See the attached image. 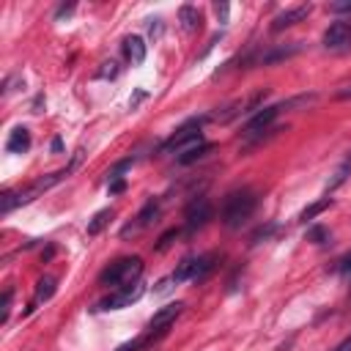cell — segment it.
I'll list each match as a JSON object with an SVG mask.
<instances>
[{
    "instance_id": "e0dca14e",
    "label": "cell",
    "mask_w": 351,
    "mask_h": 351,
    "mask_svg": "<svg viewBox=\"0 0 351 351\" xmlns=\"http://www.w3.org/2000/svg\"><path fill=\"white\" fill-rule=\"evenodd\" d=\"M178 16H181V25H184V30H195V27H200V11L195 8V5H181V11H178Z\"/></svg>"
},
{
    "instance_id": "d6a6232c",
    "label": "cell",
    "mask_w": 351,
    "mask_h": 351,
    "mask_svg": "<svg viewBox=\"0 0 351 351\" xmlns=\"http://www.w3.org/2000/svg\"><path fill=\"white\" fill-rule=\"evenodd\" d=\"M107 66H110V69H101V77H115V71H118L115 63H107Z\"/></svg>"
},
{
    "instance_id": "4316f807",
    "label": "cell",
    "mask_w": 351,
    "mask_h": 351,
    "mask_svg": "<svg viewBox=\"0 0 351 351\" xmlns=\"http://www.w3.org/2000/svg\"><path fill=\"white\" fill-rule=\"evenodd\" d=\"M214 11H217L219 22L225 25V22H228V14H230V5H228V3H217V5H214Z\"/></svg>"
},
{
    "instance_id": "5b68a950",
    "label": "cell",
    "mask_w": 351,
    "mask_h": 351,
    "mask_svg": "<svg viewBox=\"0 0 351 351\" xmlns=\"http://www.w3.org/2000/svg\"><path fill=\"white\" fill-rule=\"evenodd\" d=\"M184 304L181 302H173V304H165L162 310L154 313V318L148 321V332L143 335V343H151V340H159L162 335H167V329L173 326V321L181 315Z\"/></svg>"
},
{
    "instance_id": "484cf974",
    "label": "cell",
    "mask_w": 351,
    "mask_h": 351,
    "mask_svg": "<svg viewBox=\"0 0 351 351\" xmlns=\"http://www.w3.org/2000/svg\"><path fill=\"white\" fill-rule=\"evenodd\" d=\"M340 274H351V252L348 255H343L340 261H337V266H335Z\"/></svg>"
},
{
    "instance_id": "3957f363",
    "label": "cell",
    "mask_w": 351,
    "mask_h": 351,
    "mask_svg": "<svg viewBox=\"0 0 351 351\" xmlns=\"http://www.w3.org/2000/svg\"><path fill=\"white\" fill-rule=\"evenodd\" d=\"M143 271V261L140 258H118L112 261L101 274H99V282L101 285H129V282H137Z\"/></svg>"
},
{
    "instance_id": "4dcf8cb0",
    "label": "cell",
    "mask_w": 351,
    "mask_h": 351,
    "mask_svg": "<svg viewBox=\"0 0 351 351\" xmlns=\"http://www.w3.org/2000/svg\"><path fill=\"white\" fill-rule=\"evenodd\" d=\"M332 351H351V335H348V337H343Z\"/></svg>"
},
{
    "instance_id": "30bf717a",
    "label": "cell",
    "mask_w": 351,
    "mask_h": 351,
    "mask_svg": "<svg viewBox=\"0 0 351 351\" xmlns=\"http://www.w3.org/2000/svg\"><path fill=\"white\" fill-rule=\"evenodd\" d=\"M310 11H313V5H310V3L293 5V8H288V11H282V14H277V16H274L271 30H274V33H280V30H285V27H293L296 22L307 19V16H310Z\"/></svg>"
},
{
    "instance_id": "8992f818",
    "label": "cell",
    "mask_w": 351,
    "mask_h": 351,
    "mask_svg": "<svg viewBox=\"0 0 351 351\" xmlns=\"http://www.w3.org/2000/svg\"><path fill=\"white\" fill-rule=\"evenodd\" d=\"M143 296V282H129V285H121L115 293H110L107 299H101L96 304V310H121V307H129L132 302H137Z\"/></svg>"
},
{
    "instance_id": "ffe728a7",
    "label": "cell",
    "mask_w": 351,
    "mask_h": 351,
    "mask_svg": "<svg viewBox=\"0 0 351 351\" xmlns=\"http://www.w3.org/2000/svg\"><path fill=\"white\" fill-rule=\"evenodd\" d=\"M110 219H112V211H110V208L96 211V214H93V219L88 222V236H96V233H99V230H101V228H104Z\"/></svg>"
},
{
    "instance_id": "83f0119b",
    "label": "cell",
    "mask_w": 351,
    "mask_h": 351,
    "mask_svg": "<svg viewBox=\"0 0 351 351\" xmlns=\"http://www.w3.org/2000/svg\"><path fill=\"white\" fill-rule=\"evenodd\" d=\"M126 189V181L123 178H110V195H118Z\"/></svg>"
},
{
    "instance_id": "52a82bcc",
    "label": "cell",
    "mask_w": 351,
    "mask_h": 351,
    "mask_svg": "<svg viewBox=\"0 0 351 351\" xmlns=\"http://www.w3.org/2000/svg\"><path fill=\"white\" fill-rule=\"evenodd\" d=\"M293 101H288V104H271V107H261L250 121H247V126H244V137L247 140H252V137H258L261 132H266L269 126H271V121L280 115V110H285V107H291Z\"/></svg>"
},
{
    "instance_id": "e575fe53",
    "label": "cell",
    "mask_w": 351,
    "mask_h": 351,
    "mask_svg": "<svg viewBox=\"0 0 351 351\" xmlns=\"http://www.w3.org/2000/svg\"><path fill=\"white\" fill-rule=\"evenodd\" d=\"M348 304H351V302H348Z\"/></svg>"
},
{
    "instance_id": "836d02e7",
    "label": "cell",
    "mask_w": 351,
    "mask_h": 351,
    "mask_svg": "<svg viewBox=\"0 0 351 351\" xmlns=\"http://www.w3.org/2000/svg\"><path fill=\"white\" fill-rule=\"evenodd\" d=\"M337 99H351V85L346 90H337Z\"/></svg>"
},
{
    "instance_id": "cb8c5ba5",
    "label": "cell",
    "mask_w": 351,
    "mask_h": 351,
    "mask_svg": "<svg viewBox=\"0 0 351 351\" xmlns=\"http://www.w3.org/2000/svg\"><path fill=\"white\" fill-rule=\"evenodd\" d=\"M8 310H11V288L3 293V302H0V321L3 324L8 321Z\"/></svg>"
},
{
    "instance_id": "8fae6325",
    "label": "cell",
    "mask_w": 351,
    "mask_h": 351,
    "mask_svg": "<svg viewBox=\"0 0 351 351\" xmlns=\"http://www.w3.org/2000/svg\"><path fill=\"white\" fill-rule=\"evenodd\" d=\"M156 211H159V203H156V200H148V203L143 206V211L137 214V219H134L132 225H126L121 233H123V236H129V233H137V230H143L145 225H151V219L156 217Z\"/></svg>"
},
{
    "instance_id": "ba28073f",
    "label": "cell",
    "mask_w": 351,
    "mask_h": 351,
    "mask_svg": "<svg viewBox=\"0 0 351 351\" xmlns=\"http://www.w3.org/2000/svg\"><path fill=\"white\" fill-rule=\"evenodd\" d=\"M324 47L326 49H348L351 47V16L348 19H337L326 27L324 33Z\"/></svg>"
},
{
    "instance_id": "d4e9b609",
    "label": "cell",
    "mask_w": 351,
    "mask_h": 351,
    "mask_svg": "<svg viewBox=\"0 0 351 351\" xmlns=\"http://www.w3.org/2000/svg\"><path fill=\"white\" fill-rule=\"evenodd\" d=\"M274 230H277V225H266V228H258V230L252 233V244H258L261 239H269Z\"/></svg>"
},
{
    "instance_id": "f546056e",
    "label": "cell",
    "mask_w": 351,
    "mask_h": 351,
    "mask_svg": "<svg viewBox=\"0 0 351 351\" xmlns=\"http://www.w3.org/2000/svg\"><path fill=\"white\" fill-rule=\"evenodd\" d=\"M140 346H145V343H143V337H140V340H129V343H123V346H118L115 351H137Z\"/></svg>"
},
{
    "instance_id": "f1b7e54d",
    "label": "cell",
    "mask_w": 351,
    "mask_h": 351,
    "mask_svg": "<svg viewBox=\"0 0 351 351\" xmlns=\"http://www.w3.org/2000/svg\"><path fill=\"white\" fill-rule=\"evenodd\" d=\"M329 11L332 14H351V3H332Z\"/></svg>"
},
{
    "instance_id": "7402d4cb",
    "label": "cell",
    "mask_w": 351,
    "mask_h": 351,
    "mask_svg": "<svg viewBox=\"0 0 351 351\" xmlns=\"http://www.w3.org/2000/svg\"><path fill=\"white\" fill-rule=\"evenodd\" d=\"M178 233H181L178 228H170L167 233H162V239H159V244H156V250H167V247L173 244V239H178Z\"/></svg>"
},
{
    "instance_id": "ac0fdd59",
    "label": "cell",
    "mask_w": 351,
    "mask_h": 351,
    "mask_svg": "<svg viewBox=\"0 0 351 351\" xmlns=\"http://www.w3.org/2000/svg\"><path fill=\"white\" fill-rule=\"evenodd\" d=\"M348 173H351V151L346 154V159L340 162V167H337V170H335V176L329 178V186H326V189H329V192H332V189H337V186L348 178Z\"/></svg>"
},
{
    "instance_id": "5bb4252c",
    "label": "cell",
    "mask_w": 351,
    "mask_h": 351,
    "mask_svg": "<svg viewBox=\"0 0 351 351\" xmlns=\"http://www.w3.org/2000/svg\"><path fill=\"white\" fill-rule=\"evenodd\" d=\"M211 148H214L211 143H197V145H189V148H184V151L176 156V162H178V165H192V162L203 159V156H206Z\"/></svg>"
},
{
    "instance_id": "7c38bea8",
    "label": "cell",
    "mask_w": 351,
    "mask_h": 351,
    "mask_svg": "<svg viewBox=\"0 0 351 351\" xmlns=\"http://www.w3.org/2000/svg\"><path fill=\"white\" fill-rule=\"evenodd\" d=\"M27 148H30V132L25 126H16L5 140V151L8 154H25Z\"/></svg>"
},
{
    "instance_id": "d6986e66",
    "label": "cell",
    "mask_w": 351,
    "mask_h": 351,
    "mask_svg": "<svg viewBox=\"0 0 351 351\" xmlns=\"http://www.w3.org/2000/svg\"><path fill=\"white\" fill-rule=\"evenodd\" d=\"M52 293H55V277L44 274V277L36 282V302H47Z\"/></svg>"
},
{
    "instance_id": "9a60e30c",
    "label": "cell",
    "mask_w": 351,
    "mask_h": 351,
    "mask_svg": "<svg viewBox=\"0 0 351 351\" xmlns=\"http://www.w3.org/2000/svg\"><path fill=\"white\" fill-rule=\"evenodd\" d=\"M123 52H126V58L132 63H143L145 60V44H143V38L140 36H129L123 41Z\"/></svg>"
},
{
    "instance_id": "7a4b0ae2",
    "label": "cell",
    "mask_w": 351,
    "mask_h": 351,
    "mask_svg": "<svg viewBox=\"0 0 351 351\" xmlns=\"http://www.w3.org/2000/svg\"><path fill=\"white\" fill-rule=\"evenodd\" d=\"M69 173H71V170L66 167V170H60V173H49V176H44V178L33 181V184H30L25 192H22V189H19V192H5V195L0 197V211H3V214H8L14 206H22V203H30V200H36L41 192H47L49 186H55V184H58L63 176H69Z\"/></svg>"
},
{
    "instance_id": "2e32d148",
    "label": "cell",
    "mask_w": 351,
    "mask_h": 351,
    "mask_svg": "<svg viewBox=\"0 0 351 351\" xmlns=\"http://www.w3.org/2000/svg\"><path fill=\"white\" fill-rule=\"evenodd\" d=\"M299 49H302V41H293V44H288V47H277V49H271L269 55H263L261 63H277V60H285V58L296 55Z\"/></svg>"
},
{
    "instance_id": "277c9868",
    "label": "cell",
    "mask_w": 351,
    "mask_h": 351,
    "mask_svg": "<svg viewBox=\"0 0 351 351\" xmlns=\"http://www.w3.org/2000/svg\"><path fill=\"white\" fill-rule=\"evenodd\" d=\"M206 121H211V115H203V118H195V121L184 123L178 132H173V134H170V140L162 145V151H178V154H181L184 148L203 143V132H200V123H206Z\"/></svg>"
},
{
    "instance_id": "603a6c76",
    "label": "cell",
    "mask_w": 351,
    "mask_h": 351,
    "mask_svg": "<svg viewBox=\"0 0 351 351\" xmlns=\"http://www.w3.org/2000/svg\"><path fill=\"white\" fill-rule=\"evenodd\" d=\"M307 239L315 241V244H324V241H329V233H326L324 228H310V230H307Z\"/></svg>"
},
{
    "instance_id": "44dd1931",
    "label": "cell",
    "mask_w": 351,
    "mask_h": 351,
    "mask_svg": "<svg viewBox=\"0 0 351 351\" xmlns=\"http://www.w3.org/2000/svg\"><path fill=\"white\" fill-rule=\"evenodd\" d=\"M329 206H332V200H329V197H321L318 203H313V206H307V208H304V211L299 214V219H302V222H310V219H315V217H318L321 211H326Z\"/></svg>"
},
{
    "instance_id": "9c48e42d",
    "label": "cell",
    "mask_w": 351,
    "mask_h": 351,
    "mask_svg": "<svg viewBox=\"0 0 351 351\" xmlns=\"http://www.w3.org/2000/svg\"><path fill=\"white\" fill-rule=\"evenodd\" d=\"M184 225H186V230L189 233H195L197 228H203L208 219H211V203L206 200V197H195L189 206H186V214H184Z\"/></svg>"
},
{
    "instance_id": "1f68e13d",
    "label": "cell",
    "mask_w": 351,
    "mask_h": 351,
    "mask_svg": "<svg viewBox=\"0 0 351 351\" xmlns=\"http://www.w3.org/2000/svg\"><path fill=\"white\" fill-rule=\"evenodd\" d=\"M71 11H74V3H69V5H60V8H58V14H55V16H58V19H60V16H63V14H71Z\"/></svg>"
},
{
    "instance_id": "6da1fadb",
    "label": "cell",
    "mask_w": 351,
    "mask_h": 351,
    "mask_svg": "<svg viewBox=\"0 0 351 351\" xmlns=\"http://www.w3.org/2000/svg\"><path fill=\"white\" fill-rule=\"evenodd\" d=\"M255 206H258V197H255L252 189H236V192H230L225 197V203H222V222H225V228H230V230L241 228L250 219V214L255 211Z\"/></svg>"
},
{
    "instance_id": "4fadbf2b",
    "label": "cell",
    "mask_w": 351,
    "mask_h": 351,
    "mask_svg": "<svg viewBox=\"0 0 351 351\" xmlns=\"http://www.w3.org/2000/svg\"><path fill=\"white\" fill-rule=\"evenodd\" d=\"M173 280H176V282L200 280V255H197V258H184V261L178 263V269L173 271Z\"/></svg>"
}]
</instances>
